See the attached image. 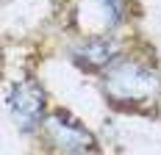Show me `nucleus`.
Instances as JSON below:
<instances>
[{"label": "nucleus", "instance_id": "f257e3e1", "mask_svg": "<svg viewBox=\"0 0 161 155\" xmlns=\"http://www.w3.org/2000/svg\"><path fill=\"white\" fill-rule=\"evenodd\" d=\"M161 86L158 75L139 64H117L106 75V92L117 100H147Z\"/></svg>", "mask_w": 161, "mask_h": 155}, {"label": "nucleus", "instance_id": "7ed1b4c3", "mask_svg": "<svg viewBox=\"0 0 161 155\" xmlns=\"http://www.w3.org/2000/svg\"><path fill=\"white\" fill-rule=\"evenodd\" d=\"M45 130H47V136L53 139V144L56 147H61L64 152H86L92 144H95V139H92V133L83 127V125H78L75 119H69L67 114H61V111H56V114H50L47 119H45Z\"/></svg>", "mask_w": 161, "mask_h": 155}, {"label": "nucleus", "instance_id": "20e7f679", "mask_svg": "<svg viewBox=\"0 0 161 155\" xmlns=\"http://www.w3.org/2000/svg\"><path fill=\"white\" fill-rule=\"evenodd\" d=\"M72 56H75V61L83 64V67L100 69V67H106V64L114 58V45L106 42V39H100V36H89L86 42H80V45L72 50Z\"/></svg>", "mask_w": 161, "mask_h": 155}, {"label": "nucleus", "instance_id": "f03ea898", "mask_svg": "<svg viewBox=\"0 0 161 155\" xmlns=\"http://www.w3.org/2000/svg\"><path fill=\"white\" fill-rule=\"evenodd\" d=\"M8 105H11V114H14V119H17V127L28 133V130H33L36 125L42 122L45 92H42V86L36 80H19L11 89Z\"/></svg>", "mask_w": 161, "mask_h": 155}]
</instances>
